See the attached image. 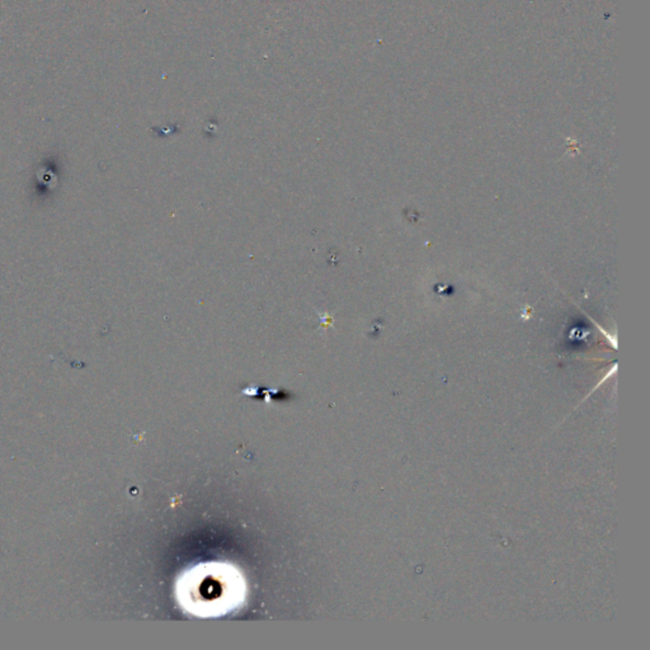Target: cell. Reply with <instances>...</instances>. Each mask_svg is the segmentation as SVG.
I'll use <instances>...</instances> for the list:
<instances>
[{"instance_id":"1","label":"cell","mask_w":650,"mask_h":650,"mask_svg":"<svg viewBox=\"0 0 650 650\" xmlns=\"http://www.w3.org/2000/svg\"><path fill=\"white\" fill-rule=\"evenodd\" d=\"M241 574L225 565H202L181 579L178 596L187 611L198 616H220L242 601Z\"/></svg>"}]
</instances>
